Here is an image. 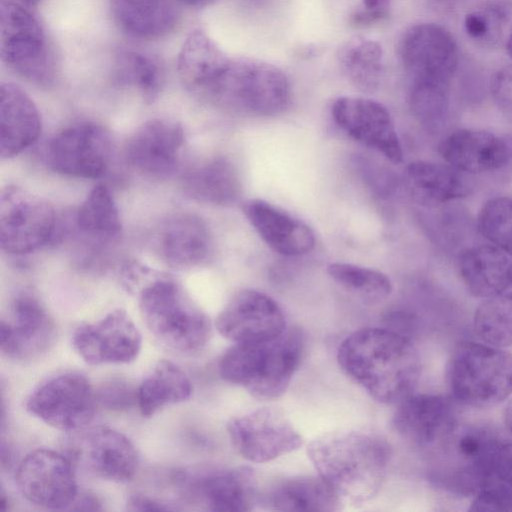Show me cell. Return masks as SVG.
<instances>
[{
  "label": "cell",
  "mask_w": 512,
  "mask_h": 512,
  "mask_svg": "<svg viewBox=\"0 0 512 512\" xmlns=\"http://www.w3.org/2000/svg\"><path fill=\"white\" fill-rule=\"evenodd\" d=\"M458 269L466 289L475 297L487 299L512 291V254L493 244L465 249Z\"/></svg>",
  "instance_id": "26"
},
{
  "label": "cell",
  "mask_w": 512,
  "mask_h": 512,
  "mask_svg": "<svg viewBox=\"0 0 512 512\" xmlns=\"http://www.w3.org/2000/svg\"><path fill=\"white\" fill-rule=\"evenodd\" d=\"M138 293L141 315L151 334L178 352L201 349L211 335L206 313L180 283L166 274L147 275Z\"/></svg>",
  "instance_id": "4"
},
{
  "label": "cell",
  "mask_w": 512,
  "mask_h": 512,
  "mask_svg": "<svg viewBox=\"0 0 512 512\" xmlns=\"http://www.w3.org/2000/svg\"><path fill=\"white\" fill-rule=\"evenodd\" d=\"M77 228L97 240H113L122 230L119 210L104 184L95 185L78 207L75 216Z\"/></svg>",
  "instance_id": "34"
},
{
  "label": "cell",
  "mask_w": 512,
  "mask_h": 512,
  "mask_svg": "<svg viewBox=\"0 0 512 512\" xmlns=\"http://www.w3.org/2000/svg\"><path fill=\"white\" fill-rule=\"evenodd\" d=\"M506 50L508 55L512 58V28L506 37Z\"/></svg>",
  "instance_id": "49"
},
{
  "label": "cell",
  "mask_w": 512,
  "mask_h": 512,
  "mask_svg": "<svg viewBox=\"0 0 512 512\" xmlns=\"http://www.w3.org/2000/svg\"><path fill=\"white\" fill-rule=\"evenodd\" d=\"M57 227L53 206L44 198L18 186L0 194V246L12 255L35 252L47 245Z\"/></svg>",
  "instance_id": "8"
},
{
  "label": "cell",
  "mask_w": 512,
  "mask_h": 512,
  "mask_svg": "<svg viewBox=\"0 0 512 512\" xmlns=\"http://www.w3.org/2000/svg\"><path fill=\"white\" fill-rule=\"evenodd\" d=\"M342 371L373 399L398 404L415 392L422 364L413 337L393 328L366 327L339 345Z\"/></svg>",
  "instance_id": "1"
},
{
  "label": "cell",
  "mask_w": 512,
  "mask_h": 512,
  "mask_svg": "<svg viewBox=\"0 0 512 512\" xmlns=\"http://www.w3.org/2000/svg\"><path fill=\"white\" fill-rule=\"evenodd\" d=\"M40 113L31 97L18 85L0 86V155L11 158L32 146L40 137Z\"/></svg>",
  "instance_id": "25"
},
{
  "label": "cell",
  "mask_w": 512,
  "mask_h": 512,
  "mask_svg": "<svg viewBox=\"0 0 512 512\" xmlns=\"http://www.w3.org/2000/svg\"><path fill=\"white\" fill-rule=\"evenodd\" d=\"M444 161L464 173H485L503 168L511 158L509 143L492 132L462 128L439 143Z\"/></svg>",
  "instance_id": "22"
},
{
  "label": "cell",
  "mask_w": 512,
  "mask_h": 512,
  "mask_svg": "<svg viewBox=\"0 0 512 512\" xmlns=\"http://www.w3.org/2000/svg\"><path fill=\"white\" fill-rule=\"evenodd\" d=\"M503 420L507 431L512 436V398L507 402L504 408Z\"/></svg>",
  "instance_id": "47"
},
{
  "label": "cell",
  "mask_w": 512,
  "mask_h": 512,
  "mask_svg": "<svg viewBox=\"0 0 512 512\" xmlns=\"http://www.w3.org/2000/svg\"><path fill=\"white\" fill-rule=\"evenodd\" d=\"M331 113L335 123L349 137L395 164L402 162L400 139L383 104L369 98L343 96L334 101Z\"/></svg>",
  "instance_id": "17"
},
{
  "label": "cell",
  "mask_w": 512,
  "mask_h": 512,
  "mask_svg": "<svg viewBox=\"0 0 512 512\" xmlns=\"http://www.w3.org/2000/svg\"><path fill=\"white\" fill-rule=\"evenodd\" d=\"M393 426L418 448H444L458 429V413L443 395L414 392L397 404Z\"/></svg>",
  "instance_id": "15"
},
{
  "label": "cell",
  "mask_w": 512,
  "mask_h": 512,
  "mask_svg": "<svg viewBox=\"0 0 512 512\" xmlns=\"http://www.w3.org/2000/svg\"><path fill=\"white\" fill-rule=\"evenodd\" d=\"M327 273L341 287L367 304L383 302L393 290L389 277L375 269L335 262L327 266Z\"/></svg>",
  "instance_id": "37"
},
{
  "label": "cell",
  "mask_w": 512,
  "mask_h": 512,
  "mask_svg": "<svg viewBox=\"0 0 512 512\" xmlns=\"http://www.w3.org/2000/svg\"><path fill=\"white\" fill-rule=\"evenodd\" d=\"M218 332L234 343L274 338L287 329L285 315L270 296L257 290L235 293L218 314Z\"/></svg>",
  "instance_id": "19"
},
{
  "label": "cell",
  "mask_w": 512,
  "mask_h": 512,
  "mask_svg": "<svg viewBox=\"0 0 512 512\" xmlns=\"http://www.w3.org/2000/svg\"><path fill=\"white\" fill-rule=\"evenodd\" d=\"M230 57L202 29L192 30L177 56V72L183 85L201 97Z\"/></svg>",
  "instance_id": "28"
},
{
  "label": "cell",
  "mask_w": 512,
  "mask_h": 512,
  "mask_svg": "<svg viewBox=\"0 0 512 512\" xmlns=\"http://www.w3.org/2000/svg\"><path fill=\"white\" fill-rule=\"evenodd\" d=\"M213 249L207 224L193 214H178L163 223L157 234V250L170 267L188 270L206 263Z\"/></svg>",
  "instance_id": "24"
},
{
  "label": "cell",
  "mask_w": 512,
  "mask_h": 512,
  "mask_svg": "<svg viewBox=\"0 0 512 512\" xmlns=\"http://www.w3.org/2000/svg\"><path fill=\"white\" fill-rule=\"evenodd\" d=\"M291 84L278 67L250 58H230L200 98L237 114L267 117L290 104Z\"/></svg>",
  "instance_id": "5"
},
{
  "label": "cell",
  "mask_w": 512,
  "mask_h": 512,
  "mask_svg": "<svg viewBox=\"0 0 512 512\" xmlns=\"http://www.w3.org/2000/svg\"><path fill=\"white\" fill-rule=\"evenodd\" d=\"M182 125L172 119L154 118L139 126L125 146L127 163L137 172L162 179L178 166L184 145Z\"/></svg>",
  "instance_id": "20"
},
{
  "label": "cell",
  "mask_w": 512,
  "mask_h": 512,
  "mask_svg": "<svg viewBox=\"0 0 512 512\" xmlns=\"http://www.w3.org/2000/svg\"><path fill=\"white\" fill-rule=\"evenodd\" d=\"M117 25L128 35L144 40L172 32L179 14L172 0H109Z\"/></svg>",
  "instance_id": "30"
},
{
  "label": "cell",
  "mask_w": 512,
  "mask_h": 512,
  "mask_svg": "<svg viewBox=\"0 0 512 512\" xmlns=\"http://www.w3.org/2000/svg\"><path fill=\"white\" fill-rule=\"evenodd\" d=\"M182 187L190 198L207 204L229 206L241 194V181L234 164L224 157H214L188 169Z\"/></svg>",
  "instance_id": "29"
},
{
  "label": "cell",
  "mask_w": 512,
  "mask_h": 512,
  "mask_svg": "<svg viewBox=\"0 0 512 512\" xmlns=\"http://www.w3.org/2000/svg\"><path fill=\"white\" fill-rule=\"evenodd\" d=\"M114 146L110 132L95 122H78L58 131L47 143L45 162L52 171L97 179L107 172Z\"/></svg>",
  "instance_id": "9"
},
{
  "label": "cell",
  "mask_w": 512,
  "mask_h": 512,
  "mask_svg": "<svg viewBox=\"0 0 512 512\" xmlns=\"http://www.w3.org/2000/svg\"><path fill=\"white\" fill-rule=\"evenodd\" d=\"M512 21L511 0H487L463 19L466 35L479 45L499 46Z\"/></svg>",
  "instance_id": "39"
},
{
  "label": "cell",
  "mask_w": 512,
  "mask_h": 512,
  "mask_svg": "<svg viewBox=\"0 0 512 512\" xmlns=\"http://www.w3.org/2000/svg\"><path fill=\"white\" fill-rule=\"evenodd\" d=\"M307 454L318 475L342 500L369 501L382 488L392 458L389 443L365 430H339L314 439Z\"/></svg>",
  "instance_id": "2"
},
{
  "label": "cell",
  "mask_w": 512,
  "mask_h": 512,
  "mask_svg": "<svg viewBox=\"0 0 512 512\" xmlns=\"http://www.w3.org/2000/svg\"><path fill=\"white\" fill-rule=\"evenodd\" d=\"M178 2L191 7H203L209 5L215 0H177Z\"/></svg>",
  "instance_id": "48"
},
{
  "label": "cell",
  "mask_w": 512,
  "mask_h": 512,
  "mask_svg": "<svg viewBox=\"0 0 512 512\" xmlns=\"http://www.w3.org/2000/svg\"><path fill=\"white\" fill-rule=\"evenodd\" d=\"M243 213L261 239L275 252L296 257L309 253L315 235L303 221L262 199H250Z\"/></svg>",
  "instance_id": "23"
},
{
  "label": "cell",
  "mask_w": 512,
  "mask_h": 512,
  "mask_svg": "<svg viewBox=\"0 0 512 512\" xmlns=\"http://www.w3.org/2000/svg\"><path fill=\"white\" fill-rule=\"evenodd\" d=\"M127 509L129 511H168L176 510L177 508L154 498L135 494L129 497Z\"/></svg>",
  "instance_id": "45"
},
{
  "label": "cell",
  "mask_w": 512,
  "mask_h": 512,
  "mask_svg": "<svg viewBox=\"0 0 512 512\" xmlns=\"http://www.w3.org/2000/svg\"><path fill=\"white\" fill-rule=\"evenodd\" d=\"M55 337V326L41 301L31 292L16 295L10 320H1L0 347L4 355L27 360L45 352Z\"/></svg>",
  "instance_id": "21"
},
{
  "label": "cell",
  "mask_w": 512,
  "mask_h": 512,
  "mask_svg": "<svg viewBox=\"0 0 512 512\" xmlns=\"http://www.w3.org/2000/svg\"><path fill=\"white\" fill-rule=\"evenodd\" d=\"M470 511H512V485L491 478L473 495Z\"/></svg>",
  "instance_id": "41"
},
{
  "label": "cell",
  "mask_w": 512,
  "mask_h": 512,
  "mask_svg": "<svg viewBox=\"0 0 512 512\" xmlns=\"http://www.w3.org/2000/svg\"><path fill=\"white\" fill-rule=\"evenodd\" d=\"M446 383L463 405H497L512 395V353L482 341L459 342L448 359Z\"/></svg>",
  "instance_id": "6"
},
{
  "label": "cell",
  "mask_w": 512,
  "mask_h": 512,
  "mask_svg": "<svg viewBox=\"0 0 512 512\" xmlns=\"http://www.w3.org/2000/svg\"><path fill=\"white\" fill-rule=\"evenodd\" d=\"M477 228L490 244L512 254V197L487 200L478 212Z\"/></svg>",
  "instance_id": "40"
},
{
  "label": "cell",
  "mask_w": 512,
  "mask_h": 512,
  "mask_svg": "<svg viewBox=\"0 0 512 512\" xmlns=\"http://www.w3.org/2000/svg\"><path fill=\"white\" fill-rule=\"evenodd\" d=\"M0 55L13 72L39 86L56 79V63L45 31L22 4L0 1Z\"/></svg>",
  "instance_id": "7"
},
{
  "label": "cell",
  "mask_w": 512,
  "mask_h": 512,
  "mask_svg": "<svg viewBox=\"0 0 512 512\" xmlns=\"http://www.w3.org/2000/svg\"><path fill=\"white\" fill-rule=\"evenodd\" d=\"M114 80L121 86L134 88L145 102L152 103L158 97L164 81L160 63L150 55L121 50L115 58Z\"/></svg>",
  "instance_id": "35"
},
{
  "label": "cell",
  "mask_w": 512,
  "mask_h": 512,
  "mask_svg": "<svg viewBox=\"0 0 512 512\" xmlns=\"http://www.w3.org/2000/svg\"><path fill=\"white\" fill-rule=\"evenodd\" d=\"M489 88L497 108L512 120V65L503 66L494 72Z\"/></svg>",
  "instance_id": "43"
},
{
  "label": "cell",
  "mask_w": 512,
  "mask_h": 512,
  "mask_svg": "<svg viewBox=\"0 0 512 512\" xmlns=\"http://www.w3.org/2000/svg\"><path fill=\"white\" fill-rule=\"evenodd\" d=\"M15 479L22 496L42 508L66 509L78 496L74 463L51 449L28 453L20 462Z\"/></svg>",
  "instance_id": "12"
},
{
  "label": "cell",
  "mask_w": 512,
  "mask_h": 512,
  "mask_svg": "<svg viewBox=\"0 0 512 512\" xmlns=\"http://www.w3.org/2000/svg\"><path fill=\"white\" fill-rule=\"evenodd\" d=\"M7 508V501L5 499V496L3 494L0 495V509L2 511L6 510Z\"/></svg>",
  "instance_id": "51"
},
{
  "label": "cell",
  "mask_w": 512,
  "mask_h": 512,
  "mask_svg": "<svg viewBox=\"0 0 512 512\" xmlns=\"http://www.w3.org/2000/svg\"><path fill=\"white\" fill-rule=\"evenodd\" d=\"M303 350L302 332L287 328L271 339L235 343L222 355L219 374L257 399H276L288 389Z\"/></svg>",
  "instance_id": "3"
},
{
  "label": "cell",
  "mask_w": 512,
  "mask_h": 512,
  "mask_svg": "<svg viewBox=\"0 0 512 512\" xmlns=\"http://www.w3.org/2000/svg\"><path fill=\"white\" fill-rule=\"evenodd\" d=\"M95 395L98 404L112 411H126L137 403V389L121 379L104 382Z\"/></svg>",
  "instance_id": "42"
},
{
  "label": "cell",
  "mask_w": 512,
  "mask_h": 512,
  "mask_svg": "<svg viewBox=\"0 0 512 512\" xmlns=\"http://www.w3.org/2000/svg\"><path fill=\"white\" fill-rule=\"evenodd\" d=\"M266 503L277 511L331 512L341 509L343 500L318 475L280 481L268 493Z\"/></svg>",
  "instance_id": "31"
},
{
  "label": "cell",
  "mask_w": 512,
  "mask_h": 512,
  "mask_svg": "<svg viewBox=\"0 0 512 512\" xmlns=\"http://www.w3.org/2000/svg\"><path fill=\"white\" fill-rule=\"evenodd\" d=\"M41 0H20V4L26 7H35L37 6Z\"/></svg>",
  "instance_id": "50"
},
{
  "label": "cell",
  "mask_w": 512,
  "mask_h": 512,
  "mask_svg": "<svg viewBox=\"0 0 512 512\" xmlns=\"http://www.w3.org/2000/svg\"><path fill=\"white\" fill-rule=\"evenodd\" d=\"M338 61L347 79L359 90H377L384 76V54L381 45L372 39L355 37L339 50Z\"/></svg>",
  "instance_id": "33"
},
{
  "label": "cell",
  "mask_w": 512,
  "mask_h": 512,
  "mask_svg": "<svg viewBox=\"0 0 512 512\" xmlns=\"http://www.w3.org/2000/svg\"><path fill=\"white\" fill-rule=\"evenodd\" d=\"M473 327L486 344L512 346V291L484 299L475 310Z\"/></svg>",
  "instance_id": "38"
},
{
  "label": "cell",
  "mask_w": 512,
  "mask_h": 512,
  "mask_svg": "<svg viewBox=\"0 0 512 512\" xmlns=\"http://www.w3.org/2000/svg\"><path fill=\"white\" fill-rule=\"evenodd\" d=\"M141 334L123 309H115L73 332L72 345L88 364H123L133 361L141 349Z\"/></svg>",
  "instance_id": "16"
},
{
  "label": "cell",
  "mask_w": 512,
  "mask_h": 512,
  "mask_svg": "<svg viewBox=\"0 0 512 512\" xmlns=\"http://www.w3.org/2000/svg\"><path fill=\"white\" fill-rule=\"evenodd\" d=\"M97 405L95 391L78 373H64L37 387L26 402L27 410L46 424L76 432L92 421Z\"/></svg>",
  "instance_id": "10"
},
{
  "label": "cell",
  "mask_w": 512,
  "mask_h": 512,
  "mask_svg": "<svg viewBox=\"0 0 512 512\" xmlns=\"http://www.w3.org/2000/svg\"><path fill=\"white\" fill-rule=\"evenodd\" d=\"M450 81L413 79L409 105L417 121L429 131H438L445 124L450 110Z\"/></svg>",
  "instance_id": "36"
},
{
  "label": "cell",
  "mask_w": 512,
  "mask_h": 512,
  "mask_svg": "<svg viewBox=\"0 0 512 512\" xmlns=\"http://www.w3.org/2000/svg\"><path fill=\"white\" fill-rule=\"evenodd\" d=\"M405 180L412 199L427 208L462 199L471 190L464 172L447 163L413 161L406 167Z\"/></svg>",
  "instance_id": "27"
},
{
  "label": "cell",
  "mask_w": 512,
  "mask_h": 512,
  "mask_svg": "<svg viewBox=\"0 0 512 512\" xmlns=\"http://www.w3.org/2000/svg\"><path fill=\"white\" fill-rule=\"evenodd\" d=\"M69 458L95 477L127 482L139 466L138 452L123 433L108 426H94L76 431L68 445Z\"/></svg>",
  "instance_id": "11"
},
{
  "label": "cell",
  "mask_w": 512,
  "mask_h": 512,
  "mask_svg": "<svg viewBox=\"0 0 512 512\" xmlns=\"http://www.w3.org/2000/svg\"><path fill=\"white\" fill-rule=\"evenodd\" d=\"M185 371L169 360H160L137 388V404L144 417H151L167 405L183 402L192 394Z\"/></svg>",
  "instance_id": "32"
},
{
  "label": "cell",
  "mask_w": 512,
  "mask_h": 512,
  "mask_svg": "<svg viewBox=\"0 0 512 512\" xmlns=\"http://www.w3.org/2000/svg\"><path fill=\"white\" fill-rule=\"evenodd\" d=\"M398 55L412 80L450 81L459 63V49L454 36L435 23L409 27L400 38Z\"/></svg>",
  "instance_id": "18"
},
{
  "label": "cell",
  "mask_w": 512,
  "mask_h": 512,
  "mask_svg": "<svg viewBox=\"0 0 512 512\" xmlns=\"http://www.w3.org/2000/svg\"><path fill=\"white\" fill-rule=\"evenodd\" d=\"M73 510L97 511L101 510V503L99 499L91 494L85 493L78 495L74 503L71 505Z\"/></svg>",
  "instance_id": "46"
},
{
  "label": "cell",
  "mask_w": 512,
  "mask_h": 512,
  "mask_svg": "<svg viewBox=\"0 0 512 512\" xmlns=\"http://www.w3.org/2000/svg\"><path fill=\"white\" fill-rule=\"evenodd\" d=\"M173 482L190 499L211 511L244 512L258 502L257 483L249 467L177 470Z\"/></svg>",
  "instance_id": "14"
},
{
  "label": "cell",
  "mask_w": 512,
  "mask_h": 512,
  "mask_svg": "<svg viewBox=\"0 0 512 512\" xmlns=\"http://www.w3.org/2000/svg\"><path fill=\"white\" fill-rule=\"evenodd\" d=\"M235 450L246 460L265 463L291 453L303 445V438L280 411L263 407L227 423Z\"/></svg>",
  "instance_id": "13"
},
{
  "label": "cell",
  "mask_w": 512,
  "mask_h": 512,
  "mask_svg": "<svg viewBox=\"0 0 512 512\" xmlns=\"http://www.w3.org/2000/svg\"><path fill=\"white\" fill-rule=\"evenodd\" d=\"M492 475L512 485V442L501 440L489 459Z\"/></svg>",
  "instance_id": "44"
}]
</instances>
